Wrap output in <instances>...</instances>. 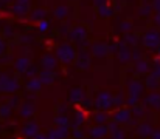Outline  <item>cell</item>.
<instances>
[{"instance_id":"cell-1","label":"cell","mask_w":160,"mask_h":139,"mask_svg":"<svg viewBox=\"0 0 160 139\" xmlns=\"http://www.w3.org/2000/svg\"><path fill=\"white\" fill-rule=\"evenodd\" d=\"M104 132H106V130H104V128H97V130H95V132H93V133H95V135H97V138H100V136H101V135H104Z\"/></svg>"},{"instance_id":"cell-2","label":"cell","mask_w":160,"mask_h":139,"mask_svg":"<svg viewBox=\"0 0 160 139\" xmlns=\"http://www.w3.org/2000/svg\"><path fill=\"white\" fill-rule=\"evenodd\" d=\"M154 139H160V133H156V136H154Z\"/></svg>"},{"instance_id":"cell-3","label":"cell","mask_w":160,"mask_h":139,"mask_svg":"<svg viewBox=\"0 0 160 139\" xmlns=\"http://www.w3.org/2000/svg\"><path fill=\"white\" fill-rule=\"evenodd\" d=\"M38 139H45V138H38Z\"/></svg>"}]
</instances>
